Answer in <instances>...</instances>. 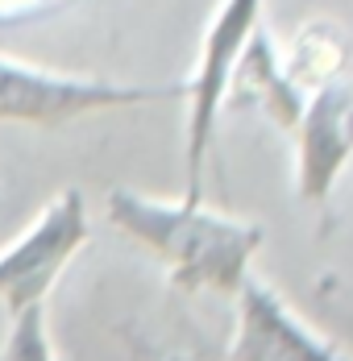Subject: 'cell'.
Returning a JSON list of instances; mask_svg holds the SVG:
<instances>
[{
	"label": "cell",
	"instance_id": "1",
	"mask_svg": "<svg viewBox=\"0 0 353 361\" xmlns=\"http://www.w3.org/2000/svg\"><path fill=\"white\" fill-rule=\"evenodd\" d=\"M108 220L150 250L179 290L237 295L266 228L246 216H225L187 200H154L133 187L108 191Z\"/></svg>",
	"mask_w": 353,
	"mask_h": 361
},
{
	"label": "cell",
	"instance_id": "2",
	"mask_svg": "<svg viewBox=\"0 0 353 361\" xmlns=\"http://www.w3.org/2000/svg\"><path fill=\"white\" fill-rule=\"evenodd\" d=\"M162 100H183V83H116L96 75L50 71V67L17 63L0 54V121L4 125L54 129L79 116L141 109Z\"/></svg>",
	"mask_w": 353,
	"mask_h": 361
},
{
	"label": "cell",
	"instance_id": "3",
	"mask_svg": "<svg viewBox=\"0 0 353 361\" xmlns=\"http://www.w3.org/2000/svg\"><path fill=\"white\" fill-rule=\"evenodd\" d=\"M258 17H262V0H220L216 17H212L196 71L183 83V100H187V129H183V200L200 204L204 191V162L216 142V116L225 109L229 92H233V75L246 54L249 37L258 34Z\"/></svg>",
	"mask_w": 353,
	"mask_h": 361
},
{
	"label": "cell",
	"instance_id": "4",
	"mask_svg": "<svg viewBox=\"0 0 353 361\" xmlns=\"http://www.w3.org/2000/svg\"><path fill=\"white\" fill-rule=\"evenodd\" d=\"M88 241V208L83 191L63 187L37 220L0 250V303L8 316H25L34 307H46V295L59 283V274L71 266V257Z\"/></svg>",
	"mask_w": 353,
	"mask_h": 361
},
{
	"label": "cell",
	"instance_id": "5",
	"mask_svg": "<svg viewBox=\"0 0 353 361\" xmlns=\"http://www.w3.org/2000/svg\"><path fill=\"white\" fill-rule=\"evenodd\" d=\"M229 361H353L341 345L308 324L275 287L253 274L237 290V332Z\"/></svg>",
	"mask_w": 353,
	"mask_h": 361
},
{
	"label": "cell",
	"instance_id": "6",
	"mask_svg": "<svg viewBox=\"0 0 353 361\" xmlns=\"http://www.w3.org/2000/svg\"><path fill=\"white\" fill-rule=\"evenodd\" d=\"M299 133V200L324 204L341 179L345 162L353 158V75L328 79L304 104V116L295 125Z\"/></svg>",
	"mask_w": 353,
	"mask_h": 361
},
{
	"label": "cell",
	"instance_id": "7",
	"mask_svg": "<svg viewBox=\"0 0 353 361\" xmlns=\"http://www.w3.org/2000/svg\"><path fill=\"white\" fill-rule=\"evenodd\" d=\"M4 361H59L50 328H46V307H34L13 320L8 341H4Z\"/></svg>",
	"mask_w": 353,
	"mask_h": 361
},
{
	"label": "cell",
	"instance_id": "8",
	"mask_svg": "<svg viewBox=\"0 0 353 361\" xmlns=\"http://www.w3.org/2000/svg\"><path fill=\"white\" fill-rule=\"evenodd\" d=\"M54 4H63V0H0V25H17V21L37 17Z\"/></svg>",
	"mask_w": 353,
	"mask_h": 361
},
{
	"label": "cell",
	"instance_id": "9",
	"mask_svg": "<svg viewBox=\"0 0 353 361\" xmlns=\"http://www.w3.org/2000/svg\"><path fill=\"white\" fill-rule=\"evenodd\" d=\"M138 361H212L204 353H187V349H138Z\"/></svg>",
	"mask_w": 353,
	"mask_h": 361
}]
</instances>
